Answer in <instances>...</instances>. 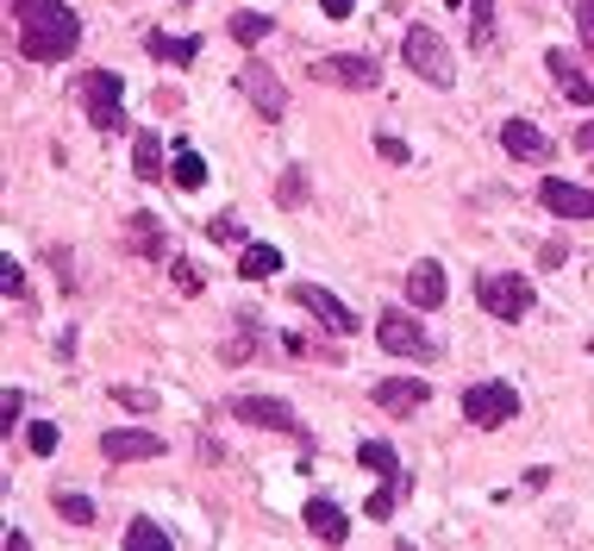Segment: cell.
Returning <instances> with one entry per match:
<instances>
[{
  "label": "cell",
  "instance_id": "23",
  "mask_svg": "<svg viewBox=\"0 0 594 551\" xmlns=\"http://www.w3.org/2000/svg\"><path fill=\"white\" fill-rule=\"evenodd\" d=\"M125 551H175V539L157 521H132L125 526Z\"/></svg>",
  "mask_w": 594,
  "mask_h": 551
},
{
  "label": "cell",
  "instance_id": "25",
  "mask_svg": "<svg viewBox=\"0 0 594 551\" xmlns=\"http://www.w3.org/2000/svg\"><path fill=\"white\" fill-rule=\"evenodd\" d=\"M357 457H363V470H375V476H395L400 470V451L388 445V439H363V445H357Z\"/></svg>",
  "mask_w": 594,
  "mask_h": 551
},
{
  "label": "cell",
  "instance_id": "28",
  "mask_svg": "<svg viewBox=\"0 0 594 551\" xmlns=\"http://www.w3.org/2000/svg\"><path fill=\"white\" fill-rule=\"evenodd\" d=\"M113 401H120L125 414H150L157 407V395L150 389H132V382H113Z\"/></svg>",
  "mask_w": 594,
  "mask_h": 551
},
{
  "label": "cell",
  "instance_id": "18",
  "mask_svg": "<svg viewBox=\"0 0 594 551\" xmlns=\"http://www.w3.org/2000/svg\"><path fill=\"white\" fill-rule=\"evenodd\" d=\"M500 145H507V157H520V163H545L550 157V138L532 120H507L500 125Z\"/></svg>",
  "mask_w": 594,
  "mask_h": 551
},
{
  "label": "cell",
  "instance_id": "41",
  "mask_svg": "<svg viewBox=\"0 0 594 551\" xmlns=\"http://www.w3.org/2000/svg\"><path fill=\"white\" fill-rule=\"evenodd\" d=\"M445 7H457V0H445Z\"/></svg>",
  "mask_w": 594,
  "mask_h": 551
},
{
  "label": "cell",
  "instance_id": "26",
  "mask_svg": "<svg viewBox=\"0 0 594 551\" xmlns=\"http://www.w3.org/2000/svg\"><path fill=\"white\" fill-rule=\"evenodd\" d=\"M57 514H63L70 526H95V501L75 495V489H63V495H57Z\"/></svg>",
  "mask_w": 594,
  "mask_h": 551
},
{
  "label": "cell",
  "instance_id": "16",
  "mask_svg": "<svg viewBox=\"0 0 594 551\" xmlns=\"http://www.w3.org/2000/svg\"><path fill=\"white\" fill-rule=\"evenodd\" d=\"M445 264H432V257H420V264H413V270H407V301H413V307H420V314H432V307H438V301H445Z\"/></svg>",
  "mask_w": 594,
  "mask_h": 551
},
{
  "label": "cell",
  "instance_id": "4",
  "mask_svg": "<svg viewBox=\"0 0 594 551\" xmlns=\"http://www.w3.org/2000/svg\"><path fill=\"white\" fill-rule=\"evenodd\" d=\"M407 70L420 75V82H432V88H450L457 82V63H450V45L432 32V25H407Z\"/></svg>",
  "mask_w": 594,
  "mask_h": 551
},
{
  "label": "cell",
  "instance_id": "7",
  "mask_svg": "<svg viewBox=\"0 0 594 551\" xmlns=\"http://www.w3.org/2000/svg\"><path fill=\"white\" fill-rule=\"evenodd\" d=\"M238 95H245L270 125L288 120V88H282V75H275L270 63H245V70H238Z\"/></svg>",
  "mask_w": 594,
  "mask_h": 551
},
{
  "label": "cell",
  "instance_id": "15",
  "mask_svg": "<svg viewBox=\"0 0 594 551\" xmlns=\"http://www.w3.org/2000/svg\"><path fill=\"white\" fill-rule=\"evenodd\" d=\"M545 70L557 75V88H564V100H576V107H594V75L576 63L570 50H550L545 57Z\"/></svg>",
  "mask_w": 594,
  "mask_h": 551
},
{
  "label": "cell",
  "instance_id": "32",
  "mask_svg": "<svg viewBox=\"0 0 594 551\" xmlns=\"http://www.w3.org/2000/svg\"><path fill=\"white\" fill-rule=\"evenodd\" d=\"M395 501H400V482H382V489L370 495V521H388V514H395Z\"/></svg>",
  "mask_w": 594,
  "mask_h": 551
},
{
  "label": "cell",
  "instance_id": "2",
  "mask_svg": "<svg viewBox=\"0 0 594 551\" xmlns=\"http://www.w3.org/2000/svg\"><path fill=\"white\" fill-rule=\"evenodd\" d=\"M475 301L495 314V320H525L532 314V276H513V270H482L475 276Z\"/></svg>",
  "mask_w": 594,
  "mask_h": 551
},
{
  "label": "cell",
  "instance_id": "20",
  "mask_svg": "<svg viewBox=\"0 0 594 551\" xmlns=\"http://www.w3.org/2000/svg\"><path fill=\"white\" fill-rule=\"evenodd\" d=\"M132 175H138V182H170V163H163L157 132H138V145H132Z\"/></svg>",
  "mask_w": 594,
  "mask_h": 551
},
{
  "label": "cell",
  "instance_id": "19",
  "mask_svg": "<svg viewBox=\"0 0 594 551\" xmlns=\"http://www.w3.org/2000/svg\"><path fill=\"white\" fill-rule=\"evenodd\" d=\"M145 50L157 57V63H175V70H188L200 57V38L188 32V38H170V32H145Z\"/></svg>",
  "mask_w": 594,
  "mask_h": 551
},
{
  "label": "cell",
  "instance_id": "40",
  "mask_svg": "<svg viewBox=\"0 0 594 551\" xmlns=\"http://www.w3.org/2000/svg\"><path fill=\"white\" fill-rule=\"evenodd\" d=\"M576 150H594V125H576Z\"/></svg>",
  "mask_w": 594,
  "mask_h": 551
},
{
  "label": "cell",
  "instance_id": "29",
  "mask_svg": "<svg viewBox=\"0 0 594 551\" xmlns=\"http://www.w3.org/2000/svg\"><path fill=\"white\" fill-rule=\"evenodd\" d=\"M170 282L182 289V295H200V289H207V276H200L188 257H175V264H170Z\"/></svg>",
  "mask_w": 594,
  "mask_h": 551
},
{
  "label": "cell",
  "instance_id": "27",
  "mask_svg": "<svg viewBox=\"0 0 594 551\" xmlns=\"http://www.w3.org/2000/svg\"><path fill=\"white\" fill-rule=\"evenodd\" d=\"M207 238H213V245H245V220H238V213H213V220H207Z\"/></svg>",
  "mask_w": 594,
  "mask_h": 551
},
{
  "label": "cell",
  "instance_id": "9",
  "mask_svg": "<svg viewBox=\"0 0 594 551\" xmlns=\"http://www.w3.org/2000/svg\"><path fill=\"white\" fill-rule=\"evenodd\" d=\"M313 75H320L325 88H350V95H370L375 82H382L375 57H320V63H313Z\"/></svg>",
  "mask_w": 594,
  "mask_h": 551
},
{
  "label": "cell",
  "instance_id": "31",
  "mask_svg": "<svg viewBox=\"0 0 594 551\" xmlns=\"http://www.w3.org/2000/svg\"><path fill=\"white\" fill-rule=\"evenodd\" d=\"M25 445H32V457H50V451H57V426L32 420V426H25Z\"/></svg>",
  "mask_w": 594,
  "mask_h": 551
},
{
  "label": "cell",
  "instance_id": "6",
  "mask_svg": "<svg viewBox=\"0 0 594 551\" xmlns=\"http://www.w3.org/2000/svg\"><path fill=\"white\" fill-rule=\"evenodd\" d=\"M463 420L470 426H513L520 420V389L513 382H470L463 389Z\"/></svg>",
  "mask_w": 594,
  "mask_h": 551
},
{
  "label": "cell",
  "instance_id": "3",
  "mask_svg": "<svg viewBox=\"0 0 594 551\" xmlns=\"http://www.w3.org/2000/svg\"><path fill=\"white\" fill-rule=\"evenodd\" d=\"M375 345L388 351V357H407V364L438 357V339L420 326V314H400V307H388V314L375 320Z\"/></svg>",
  "mask_w": 594,
  "mask_h": 551
},
{
  "label": "cell",
  "instance_id": "39",
  "mask_svg": "<svg viewBox=\"0 0 594 551\" xmlns=\"http://www.w3.org/2000/svg\"><path fill=\"white\" fill-rule=\"evenodd\" d=\"M320 13H325V20H350V13H357V0H320Z\"/></svg>",
  "mask_w": 594,
  "mask_h": 551
},
{
  "label": "cell",
  "instance_id": "17",
  "mask_svg": "<svg viewBox=\"0 0 594 551\" xmlns=\"http://www.w3.org/2000/svg\"><path fill=\"white\" fill-rule=\"evenodd\" d=\"M125 245L138 250V257H150V264H163V257H170V232H163L157 213H132V220H125Z\"/></svg>",
  "mask_w": 594,
  "mask_h": 551
},
{
  "label": "cell",
  "instance_id": "34",
  "mask_svg": "<svg viewBox=\"0 0 594 551\" xmlns=\"http://www.w3.org/2000/svg\"><path fill=\"white\" fill-rule=\"evenodd\" d=\"M0 289H7V295H25V270L13 257H0Z\"/></svg>",
  "mask_w": 594,
  "mask_h": 551
},
{
  "label": "cell",
  "instance_id": "21",
  "mask_svg": "<svg viewBox=\"0 0 594 551\" xmlns=\"http://www.w3.org/2000/svg\"><path fill=\"white\" fill-rule=\"evenodd\" d=\"M170 182L175 188H182V195H195V188H207V157H200V150H175L170 157Z\"/></svg>",
  "mask_w": 594,
  "mask_h": 551
},
{
  "label": "cell",
  "instance_id": "11",
  "mask_svg": "<svg viewBox=\"0 0 594 551\" xmlns=\"http://www.w3.org/2000/svg\"><path fill=\"white\" fill-rule=\"evenodd\" d=\"M370 395H375L382 414H420L425 401H432V382H425V376H382Z\"/></svg>",
  "mask_w": 594,
  "mask_h": 551
},
{
  "label": "cell",
  "instance_id": "1",
  "mask_svg": "<svg viewBox=\"0 0 594 551\" xmlns=\"http://www.w3.org/2000/svg\"><path fill=\"white\" fill-rule=\"evenodd\" d=\"M13 25L25 63H63L82 45V13L70 0H13Z\"/></svg>",
  "mask_w": 594,
  "mask_h": 551
},
{
  "label": "cell",
  "instance_id": "22",
  "mask_svg": "<svg viewBox=\"0 0 594 551\" xmlns=\"http://www.w3.org/2000/svg\"><path fill=\"white\" fill-rule=\"evenodd\" d=\"M275 270H282V250L275 245H245L238 250V276H245V282H270Z\"/></svg>",
  "mask_w": 594,
  "mask_h": 551
},
{
  "label": "cell",
  "instance_id": "30",
  "mask_svg": "<svg viewBox=\"0 0 594 551\" xmlns=\"http://www.w3.org/2000/svg\"><path fill=\"white\" fill-rule=\"evenodd\" d=\"M300 200H307V175L288 170L282 182H275V207H300Z\"/></svg>",
  "mask_w": 594,
  "mask_h": 551
},
{
  "label": "cell",
  "instance_id": "36",
  "mask_svg": "<svg viewBox=\"0 0 594 551\" xmlns=\"http://www.w3.org/2000/svg\"><path fill=\"white\" fill-rule=\"evenodd\" d=\"M20 414H25V395H20V389H7V395H0V420L20 426Z\"/></svg>",
  "mask_w": 594,
  "mask_h": 551
},
{
  "label": "cell",
  "instance_id": "5",
  "mask_svg": "<svg viewBox=\"0 0 594 551\" xmlns=\"http://www.w3.org/2000/svg\"><path fill=\"white\" fill-rule=\"evenodd\" d=\"M82 107H88V125L120 132L125 125V75L120 70H88L82 75Z\"/></svg>",
  "mask_w": 594,
  "mask_h": 551
},
{
  "label": "cell",
  "instance_id": "13",
  "mask_svg": "<svg viewBox=\"0 0 594 551\" xmlns=\"http://www.w3.org/2000/svg\"><path fill=\"white\" fill-rule=\"evenodd\" d=\"M539 200H545L557 220H594V188H582V182L545 175V182H539Z\"/></svg>",
  "mask_w": 594,
  "mask_h": 551
},
{
  "label": "cell",
  "instance_id": "38",
  "mask_svg": "<svg viewBox=\"0 0 594 551\" xmlns=\"http://www.w3.org/2000/svg\"><path fill=\"white\" fill-rule=\"evenodd\" d=\"M564 257H570V245H564V238H550V245L539 250V264H545V270H557V264H564Z\"/></svg>",
  "mask_w": 594,
  "mask_h": 551
},
{
  "label": "cell",
  "instance_id": "24",
  "mask_svg": "<svg viewBox=\"0 0 594 551\" xmlns=\"http://www.w3.org/2000/svg\"><path fill=\"white\" fill-rule=\"evenodd\" d=\"M225 32H232L238 45H263V38L275 32V20H270V13H232V20H225Z\"/></svg>",
  "mask_w": 594,
  "mask_h": 551
},
{
  "label": "cell",
  "instance_id": "12",
  "mask_svg": "<svg viewBox=\"0 0 594 551\" xmlns=\"http://www.w3.org/2000/svg\"><path fill=\"white\" fill-rule=\"evenodd\" d=\"M100 457H107V464H138V457H163V439H157L150 426H113V432L100 439Z\"/></svg>",
  "mask_w": 594,
  "mask_h": 551
},
{
  "label": "cell",
  "instance_id": "35",
  "mask_svg": "<svg viewBox=\"0 0 594 551\" xmlns=\"http://www.w3.org/2000/svg\"><path fill=\"white\" fill-rule=\"evenodd\" d=\"M375 150H382L388 163H407V145H400L395 132H375Z\"/></svg>",
  "mask_w": 594,
  "mask_h": 551
},
{
  "label": "cell",
  "instance_id": "8",
  "mask_svg": "<svg viewBox=\"0 0 594 551\" xmlns=\"http://www.w3.org/2000/svg\"><path fill=\"white\" fill-rule=\"evenodd\" d=\"M288 295H295V307H300V314H313L325 332H338V339H345V332H357V314H350L332 289H320V282H295Z\"/></svg>",
  "mask_w": 594,
  "mask_h": 551
},
{
  "label": "cell",
  "instance_id": "37",
  "mask_svg": "<svg viewBox=\"0 0 594 551\" xmlns=\"http://www.w3.org/2000/svg\"><path fill=\"white\" fill-rule=\"evenodd\" d=\"M225 364H245L250 357V332H238V339H225V351H220Z\"/></svg>",
  "mask_w": 594,
  "mask_h": 551
},
{
  "label": "cell",
  "instance_id": "10",
  "mask_svg": "<svg viewBox=\"0 0 594 551\" xmlns=\"http://www.w3.org/2000/svg\"><path fill=\"white\" fill-rule=\"evenodd\" d=\"M232 420L263 426V432H295V407L282 395H232Z\"/></svg>",
  "mask_w": 594,
  "mask_h": 551
},
{
  "label": "cell",
  "instance_id": "33",
  "mask_svg": "<svg viewBox=\"0 0 594 551\" xmlns=\"http://www.w3.org/2000/svg\"><path fill=\"white\" fill-rule=\"evenodd\" d=\"M576 38H582V45H589V57H594V0H582V7H576Z\"/></svg>",
  "mask_w": 594,
  "mask_h": 551
},
{
  "label": "cell",
  "instance_id": "14",
  "mask_svg": "<svg viewBox=\"0 0 594 551\" xmlns=\"http://www.w3.org/2000/svg\"><path fill=\"white\" fill-rule=\"evenodd\" d=\"M300 521H307V532L320 539V546H345L350 539V521H345V507L332 495H313L307 507H300Z\"/></svg>",
  "mask_w": 594,
  "mask_h": 551
}]
</instances>
